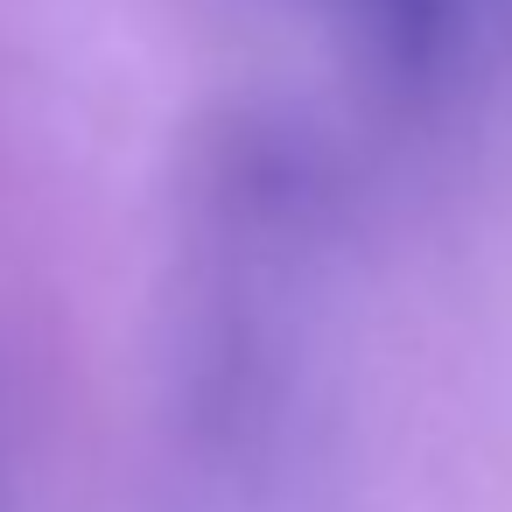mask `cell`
<instances>
[{
  "mask_svg": "<svg viewBox=\"0 0 512 512\" xmlns=\"http://www.w3.org/2000/svg\"><path fill=\"white\" fill-rule=\"evenodd\" d=\"M351 43L400 85H435L463 43V0H337Z\"/></svg>",
  "mask_w": 512,
  "mask_h": 512,
  "instance_id": "1",
  "label": "cell"
}]
</instances>
